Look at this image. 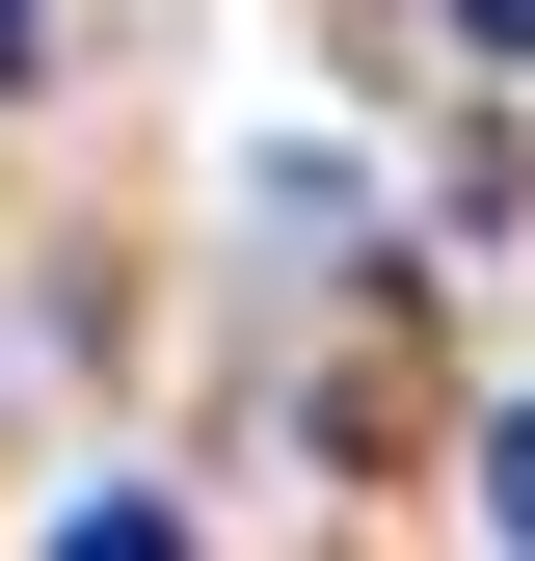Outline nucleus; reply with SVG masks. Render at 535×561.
Masks as SVG:
<instances>
[{"instance_id": "1", "label": "nucleus", "mask_w": 535, "mask_h": 561, "mask_svg": "<svg viewBox=\"0 0 535 561\" xmlns=\"http://www.w3.org/2000/svg\"><path fill=\"white\" fill-rule=\"evenodd\" d=\"M482 535L535 561V401H509V428H482Z\"/></svg>"}, {"instance_id": "2", "label": "nucleus", "mask_w": 535, "mask_h": 561, "mask_svg": "<svg viewBox=\"0 0 535 561\" xmlns=\"http://www.w3.org/2000/svg\"><path fill=\"white\" fill-rule=\"evenodd\" d=\"M54 561H187V535L161 508H54Z\"/></svg>"}, {"instance_id": "3", "label": "nucleus", "mask_w": 535, "mask_h": 561, "mask_svg": "<svg viewBox=\"0 0 535 561\" xmlns=\"http://www.w3.org/2000/svg\"><path fill=\"white\" fill-rule=\"evenodd\" d=\"M455 27H509V54H535V0H455Z\"/></svg>"}, {"instance_id": "4", "label": "nucleus", "mask_w": 535, "mask_h": 561, "mask_svg": "<svg viewBox=\"0 0 535 561\" xmlns=\"http://www.w3.org/2000/svg\"><path fill=\"white\" fill-rule=\"evenodd\" d=\"M0 81H27V0H0Z\"/></svg>"}]
</instances>
